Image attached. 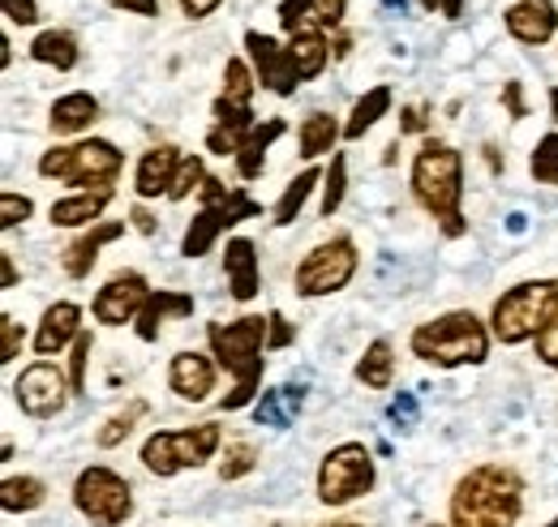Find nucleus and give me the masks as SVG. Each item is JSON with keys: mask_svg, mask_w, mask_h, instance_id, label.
I'll return each instance as SVG.
<instances>
[{"mask_svg": "<svg viewBox=\"0 0 558 527\" xmlns=\"http://www.w3.org/2000/svg\"><path fill=\"white\" fill-rule=\"evenodd\" d=\"M352 274H356L352 236H331V241H323L318 249L305 254V262L296 266V274H292V287H296V296L314 301V296H331V292L349 287Z\"/></svg>", "mask_w": 558, "mask_h": 527, "instance_id": "nucleus-9", "label": "nucleus"}, {"mask_svg": "<svg viewBox=\"0 0 558 527\" xmlns=\"http://www.w3.org/2000/svg\"><path fill=\"white\" fill-rule=\"evenodd\" d=\"M99 121V99L95 95H86V90H73V95H61L57 103H52V133L57 137H70V133H82L90 130Z\"/></svg>", "mask_w": 558, "mask_h": 527, "instance_id": "nucleus-24", "label": "nucleus"}, {"mask_svg": "<svg viewBox=\"0 0 558 527\" xmlns=\"http://www.w3.org/2000/svg\"><path fill=\"white\" fill-rule=\"evenodd\" d=\"M434 527H438V524H434Z\"/></svg>", "mask_w": 558, "mask_h": 527, "instance_id": "nucleus-62", "label": "nucleus"}, {"mask_svg": "<svg viewBox=\"0 0 558 527\" xmlns=\"http://www.w3.org/2000/svg\"><path fill=\"white\" fill-rule=\"evenodd\" d=\"M73 506L90 519L95 527H121L134 515V489L125 476H117L112 467L95 463L77 476L73 485Z\"/></svg>", "mask_w": 558, "mask_h": 527, "instance_id": "nucleus-8", "label": "nucleus"}, {"mask_svg": "<svg viewBox=\"0 0 558 527\" xmlns=\"http://www.w3.org/2000/svg\"><path fill=\"white\" fill-rule=\"evenodd\" d=\"M245 48H250V61H254V73H258V86H263V90H271L279 99L296 95L301 77H296L292 57H288L283 44H276V39L263 35V30H245Z\"/></svg>", "mask_w": 558, "mask_h": 527, "instance_id": "nucleus-14", "label": "nucleus"}, {"mask_svg": "<svg viewBox=\"0 0 558 527\" xmlns=\"http://www.w3.org/2000/svg\"><path fill=\"white\" fill-rule=\"evenodd\" d=\"M391 416H396V420H413V399L409 395L396 399V403H391Z\"/></svg>", "mask_w": 558, "mask_h": 527, "instance_id": "nucleus-53", "label": "nucleus"}, {"mask_svg": "<svg viewBox=\"0 0 558 527\" xmlns=\"http://www.w3.org/2000/svg\"><path fill=\"white\" fill-rule=\"evenodd\" d=\"M250 133H254V108L228 103V99L219 95V99H215V130L207 133L210 155H241V146H245Z\"/></svg>", "mask_w": 558, "mask_h": 527, "instance_id": "nucleus-16", "label": "nucleus"}, {"mask_svg": "<svg viewBox=\"0 0 558 527\" xmlns=\"http://www.w3.org/2000/svg\"><path fill=\"white\" fill-rule=\"evenodd\" d=\"M391 112V90L387 86H374V90H365L361 99H356V108H352L349 125H344V137L356 142V137H365V133L374 130L383 117Z\"/></svg>", "mask_w": 558, "mask_h": 527, "instance_id": "nucleus-30", "label": "nucleus"}, {"mask_svg": "<svg viewBox=\"0 0 558 527\" xmlns=\"http://www.w3.org/2000/svg\"><path fill=\"white\" fill-rule=\"evenodd\" d=\"M344 194H349V159L336 155L331 168H327V176H323V215H327V219L340 210Z\"/></svg>", "mask_w": 558, "mask_h": 527, "instance_id": "nucleus-37", "label": "nucleus"}, {"mask_svg": "<svg viewBox=\"0 0 558 527\" xmlns=\"http://www.w3.org/2000/svg\"><path fill=\"white\" fill-rule=\"evenodd\" d=\"M288 57H292L296 77L310 82V77H318V73L327 69V61H331V44H327V35H323L318 26H305V30H296V35L288 39Z\"/></svg>", "mask_w": 558, "mask_h": 527, "instance_id": "nucleus-23", "label": "nucleus"}, {"mask_svg": "<svg viewBox=\"0 0 558 527\" xmlns=\"http://www.w3.org/2000/svg\"><path fill=\"white\" fill-rule=\"evenodd\" d=\"M288 125L283 121H267V125H254V133L245 137V146H241V155H236V172H241V181H254V176H263V163H267V150H271V142L283 137Z\"/></svg>", "mask_w": 558, "mask_h": 527, "instance_id": "nucleus-26", "label": "nucleus"}, {"mask_svg": "<svg viewBox=\"0 0 558 527\" xmlns=\"http://www.w3.org/2000/svg\"><path fill=\"white\" fill-rule=\"evenodd\" d=\"M48 502V489H44V480H35V476H9L4 485H0V506H4V515H26V511H39Z\"/></svg>", "mask_w": 558, "mask_h": 527, "instance_id": "nucleus-31", "label": "nucleus"}, {"mask_svg": "<svg viewBox=\"0 0 558 527\" xmlns=\"http://www.w3.org/2000/svg\"><path fill=\"white\" fill-rule=\"evenodd\" d=\"M369 489H374V459L361 442L336 446L318 467V498L327 506H344V502L369 493Z\"/></svg>", "mask_w": 558, "mask_h": 527, "instance_id": "nucleus-10", "label": "nucleus"}, {"mask_svg": "<svg viewBox=\"0 0 558 527\" xmlns=\"http://www.w3.org/2000/svg\"><path fill=\"white\" fill-rule=\"evenodd\" d=\"M486 163L494 168V172H502V159H498V150H494V146H486Z\"/></svg>", "mask_w": 558, "mask_h": 527, "instance_id": "nucleus-57", "label": "nucleus"}, {"mask_svg": "<svg viewBox=\"0 0 558 527\" xmlns=\"http://www.w3.org/2000/svg\"><path fill=\"white\" fill-rule=\"evenodd\" d=\"M413 198L438 219L442 236H464L469 223L460 215V201H464V159L456 146L447 142H421L417 159H413Z\"/></svg>", "mask_w": 558, "mask_h": 527, "instance_id": "nucleus-3", "label": "nucleus"}, {"mask_svg": "<svg viewBox=\"0 0 558 527\" xmlns=\"http://www.w3.org/2000/svg\"><path fill=\"white\" fill-rule=\"evenodd\" d=\"M35 215V201L26 194H0V228H17Z\"/></svg>", "mask_w": 558, "mask_h": 527, "instance_id": "nucleus-42", "label": "nucleus"}, {"mask_svg": "<svg viewBox=\"0 0 558 527\" xmlns=\"http://www.w3.org/2000/svg\"><path fill=\"white\" fill-rule=\"evenodd\" d=\"M181 163H185V159H181V150H177V146H155V150H146V155H142V163H138V176H134L138 198L172 194Z\"/></svg>", "mask_w": 558, "mask_h": 527, "instance_id": "nucleus-19", "label": "nucleus"}, {"mask_svg": "<svg viewBox=\"0 0 558 527\" xmlns=\"http://www.w3.org/2000/svg\"><path fill=\"white\" fill-rule=\"evenodd\" d=\"M0 339H4V343H0V360H4V365L17 360V352H22V322H17L13 314L0 318Z\"/></svg>", "mask_w": 558, "mask_h": 527, "instance_id": "nucleus-44", "label": "nucleus"}, {"mask_svg": "<svg viewBox=\"0 0 558 527\" xmlns=\"http://www.w3.org/2000/svg\"><path fill=\"white\" fill-rule=\"evenodd\" d=\"M502 103H507L511 121H524V117H529V103H524V90H520V82H507V86H502Z\"/></svg>", "mask_w": 558, "mask_h": 527, "instance_id": "nucleus-46", "label": "nucleus"}, {"mask_svg": "<svg viewBox=\"0 0 558 527\" xmlns=\"http://www.w3.org/2000/svg\"><path fill=\"white\" fill-rule=\"evenodd\" d=\"M425 13H434V9H442V0H417Z\"/></svg>", "mask_w": 558, "mask_h": 527, "instance_id": "nucleus-59", "label": "nucleus"}, {"mask_svg": "<svg viewBox=\"0 0 558 527\" xmlns=\"http://www.w3.org/2000/svg\"><path fill=\"white\" fill-rule=\"evenodd\" d=\"M340 133H344V130L336 125V117H327V112H310V117L301 121V130H296V142H301V155H305V159H318V155L336 150Z\"/></svg>", "mask_w": 558, "mask_h": 527, "instance_id": "nucleus-29", "label": "nucleus"}, {"mask_svg": "<svg viewBox=\"0 0 558 527\" xmlns=\"http://www.w3.org/2000/svg\"><path fill=\"white\" fill-rule=\"evenodd\" d=\"M142 416H146V403H142V399H134V403H130L125 412H117V416H112V420H108V425H104V429L95 433V442H99L104 451L121 446V442H125V438L134 433V425H138Z\"/></svg>", "mask_w": 558, "mask_h": 527, "instance_id": "nucleus-35", "label": "nucleus"}, {"mask_svg": "<svg viewBox=\"0 0 558 527\" xmlns=\"http://www.w3.org/2000/svg\"><path fill=\"white\" fill-rule=\"evenodd\" d=\"M550 527H558V519H550Z\"/></svg>", "mask_w": 558, "mask_h": 527, "instance_id": "nucleus-61", "label": "nucleus"}, {"mask_svg": "<svg viewBox=\"0 0 558 527\" xmlns=\"http://www.w3.org/2000/svg\"><path fill=\"white\" fill-rule=\"evenodd\" d=\"M0 9H4V17L13 26H35L39 22V4L35 0H0Z\"/></svg>", "mask_w": 558, "mask_h": 527, "instance_id": "nucleus-45", "label": "nucleus"}, {"mask_svg": "<svg viewBox=\"0 0 558 527\" xmlns=\"http://www.w3.org/2000/svg\"><path fill=\"white\" fill-rule=\"evenodd\" d=\"M529 172L537 185H558V133H546L533 155H529Z\"/></svg>", "mask_w": 558, "mask_h": 527, "instance_id": "nucleus-36", "label": "nucleus"}, {"mask_svg": "<svg viewBox=\"0 0 558 527\" xmlns=\"http://www.w3.org/2000/svg\"><path fill=\"white\" fill-rule=\"evenodd\" d=\"M429 130V117H425V108L413 103V108H404V121H400V133H425Z\"/></svg>", "mask_w": 558, "mask_h": 527, "instance_id": "nucleus-49", "label": "nucleus"}, {"mask_svg": "<svg viewBox=\"0 0 558 527\" xmlns=\"http://www.w3.org/2000/svg\"><path fill=\"white\" fill-rule=\"evenodd\" d=\"M323 527H361V524H349V519H344V524H323Z\"/></svg>", "mask_w": 558, "mask_h": 527, "instance_id": "nucleus-60", "label": "nucleus"}, {"mask_svg": "<svg viewBox=\"0 0 558 527\" xmlns=\"http://www.w3.org/2000/svg\"><path fill=\"white\" fill-rule=\"evenodd\" d=\"M73 395L70 373H61L52 360H35L22 369V378L13 382V399L31 420H52L65 412V403Z\"/></svg>", "mask_w": 558, "mask_h": 527, "instance_id": "nucleus-11", "label": "nucleus"}, {"mask_svg": "<svg viewBox=\"0 0 558 527\" xmlns=\"http://www.w3.org/2000/svg\"><path fill=\"white\" fill-rule=\"evenodd\" d=\"M168 318H194V296H190V292H172V287L150 292L146 305H142V314H138L142 343H155Z\"/></svg>", "mask_w": 558, "mask_h": 527, "instance_id": "nucleus-20", "label": "nucleus"}, {"mask_svg": "<svg viewBox=\"0 0 558 527\" xmlns=\"http://www.w3.org/2000/svg\"><path fill=\"white\" fill-rule=\"evenodd\" d=\"M301 391L296 387H279V391H267V395L254 403V416H258V425H276V429H283V425H292V416L301 412Z\"/></svg>", "mask_w": 558, "mask_h": 527, "instance_id": "nucleus-33", "label": "nucleus"}, {"mask_svg": "<svg viewBox=\"0 0 558 527\" xmlns=\"http://www.w3.org/2000/svg\"><path fill=\"white\" fill-rule=\"evenodd\" d=\"M168 387L185 403H203L215 391V365L203 352H177L168 365Z\"/></svg>", "mask_w": 558, "mask_h": 527, "instance_id": "nucleus-17", "label": "nucleus"}, {"mask_svg": "<svg viewBox=\"0 0 558 527\" xmlns=\"http://www.w3.org/2000/svg\"><path fill=\"white\" fill-rule=\"evenodd\" d=\"M267 322H271L267 347H271V352H276V347H288V343H292V327L283 322V314H267Z\"/></svg>", "mask_w": 558, "mask_h": 527, "instance_id": "nucleus-48", "label": "nucleus"}, {"mask_svg": "<svg viewBox=\"0 0 558 527\" xmlns=\"http://www.w3.org/2000/svg\"><path fill=\"white\" fill-rule=\"evenodd\" d=\"M31 57L39 61V65H52L61 69V73H70L77 61H82V48H77V39H73L70 30H44L35 44H31Z\"/></svg>", "mask_w": 558, "mask_h": 527, "instance_id": "nucleus-27", "label": "nucleus"}, {"mask_svg": "<svg viewBox=\"0 0 558 527\" xmlns=\"http://www.w3.org/2000/svg\"><path fill=\"white\" fill-rule=\"evenodd\" d=\"M267 334H271V322L258 318V314H245L236 322H210L207 327V343L210 352L219 356V365L236 378V391L223 395V412H241L258 399V387H263V369H267Z\"/></svg>", "mask_w": 558, "mask_h": 527, "instance_id": "nucleus-2", "label": "nucleus"}, {"mask_svg": "<svg viewBox=\"0 0 558 527\" xmlns=\"http://www.w3.org/2000/svg\"><path fill=\"white\" fill-rule=\"evenodd\" d=\"M258 215H263V206L250 198V194H241V189L219 201H207V206L198 210V219L190 223V232H185V241H181V254H185V258H203L228 228H236V223H245V219H258Z\"/></svg>", "mask_w": 558, "mask_h": 527, "instance_id": "nucleus-12", "label": "nucleus"}, {"mask_svg": "<svg viewBox=\"0 0 558 527\" xmlns=\"http://www.w3.org/2000/svg\"><path fill=\"white\" fill-rule=\"evenodd\" d=\"M223 270H228V287H232V301H254L258 296V254H254V241L245 236H232L228 249H223Z\"/></svg>", "mask_w": 558, "mask_h": 527, "instance_id": "nucleus-22", "label": "nucleus"}, {"mask_svg": "<svg viewBox=\"0 0 558 527\" xmlns=\"http://www.w3.org/2000/svg\"><path fill=\"white\" fill-rule=\"evenodd\" d=\"M502 22H507V35H511L515 44L542 48V44H550V39H555L558 4L555 0H515V4L502 13Z\"/></svg>", "mask_w": 558, "mask_h": 527, "instance_id": "nucleus-15", "label": "nucleus"}, {"mask_svg": "<svg viewBox=\"0 0 558 527\" xmlns=\"http://www.w3.org/2000/svg\"><path fill=\"white\" fill-rule=\"evenodd\" d=\"M558 322V279H529V283H515L511 292H502L489 309V327L494 334L515 347V343H529L537 339L542 330H550Z\"/></svg>", "mask_w": 558, "mask_h": 527, "instance_id": "nucleus-5", "label": "nucleus"}, {"mask_svg": "<svg viewBox=\"0 0 558 527\" xmlns=\"http://www.w3.org/2000/svg\"><path fill=\"white\" fill-rule=\"evenodd\" d=\"M146 296H150L146 274H142V270H121V274H112V279L95 292L90 314H95V322H104V327H125V322H138Z\"/></svg>", "mask_w": 558, "mask_h": 527, "instance_id": "nucleus-13", "label": "nucleus"}, {"mask_svg": "<svg viewBox=\"0 0 558 527\" xmlns=\"http://www.w3.org/2000/svg\"><path fill=\"white\" fill-rule=\"evenodd\" d=\"M219 442H223V429L210 420L194 429H163L142 442V467L150 476H177L185 467H203L207 459H215Z\"/></svg>", "mask_w": 558, "mask_h": 527, "instance_id": "nucleus-7", "label": "nucleus"}, {"mask_svg": "<svg viewBox=\"0 0 558 527\" xmlns=\"http://www.w3.org/2000/svg\"><path fill=\"white\" fill-rule=\"evenodd\" d=\"M413 356H421L425 365H438V369H460V365H482L489 356V334L482 327L477 314L469 309H456V314H442L434 322L413 330Z\"/></svg>", "mask_w": 558, "mask_h": 527, "instance_id": "nucleus-4", "label": "nucleus"}, {"mask_svg": "<svg viewBox=\"0 0 558 527\" xmlns=\"http://www.w3.org/2000/svg\"><path fill=\"white\" fill-rule=\"evenodd\" d=\"M121 168H125V150H117L104 137L44 150V159H39V176L61 181V185H77V189H112Z\"/></svg>", "mask_w": 558, "mask_h": 527, "instance_id": "nucleus-6", "label": "nucleus"}, {"mask_svg": "<svg viewBox=\"0 0 558 527\" xmlns=\"http://www.w3.org/2000/svg\"><path fill=\"white\" fill-rule=\"evenodd\" d=\"M219 4H223V0H181V13L198 22V17H210V13L219 9Z\"/></svg>", "mask_w": 558, "mask_h": 527, "instance_id": "nucleus-51", "label": "nucleus"}, {"mask_svg": "<svg viewBox=\"0 0 558 527\" xmlns=\"http://www.w3.org/2000/svg\"><path fill=\"white\" fill-rule=\"evenodd\" d=\"M121 236H125V223H95L90 232H82L70 249L61 254L65 274H70V279H86V274H90V266L99 262V249H104V245H112V241H121Z\"/></svg>", "mask_w": 558, "mask_h": 527, "instance_id": "nucleus-21", "label": "nucleus"}, {"mask_svg": "<svg viewBox=\"0 0 558 527\" xmlns=\"http://www.w3.org/2000/svg\"><path fill=\"white\" fill-rule=\"evenodd\" d=\"M130 219H134V228H138L142 236H155V219H150L142 206H134V210H130Z\"/></svg>", "mask_w": 558, "mask_h": 527, "instance_id": "nucleus-52", "label": "nucleus"}, {"mask_svg": "<svg viewBox=\"0 0 558 527\" xmlns=\"http://www.w3.org/2000/svg\"><path fill=\"white\" fill-rule=\"evenodd\" d=\"M537 356H542L550 369H558V322L550 330H542V334H537Z\"/></svg>", "mask_w": 558, "mask_h": 527, "instance_id": "nucleus-47", "label": "nucleus"}, {"mask_svg": "<svg viewBox=\"0 0 558 527\" xmlns=\"http://www.w3.org/2000/svg\"><path fill=\"white\" fill-rule=\"evenodd\" d=\"M438 13H442V17H451V22H456V17H460V13H464V0H442V9H438Z\"/></svg>", "mask_w": 558, "mask_h": 527, "instance_id": "nucleus-55", "label": "nucleus"}, {"mask_svg": "<svg viewBox=\"0 0 558 527\" xmlns=\"http://www.w3.org/2000/svg\"><path fill=\"white\" fill-rule=\"evenodd\" d=\"M121 13H138V17H155L159 13V0H112Z\"/></svg>", "mask_w": 558, "mask_h": 527, "instance_id": "nucleus-50", "label": "nucleus"}, {"mask_svg": "<svg viewBox=\"0 0 558 527\" xmlns=\"http://www.w3.org/2000/svg\"><path fill=\"white\" fill-rule=\"evenodd\" d=\"M90 347H95V339L82 330L77 339H73V356H70V382L73 391H86V365H90Z\"/></svg>", "mask_w": 558, "mask_h": 527, "instance_id": "nucleus-41", "label": "nucleus"}, {"mask_svg": "<svg viewBox=\"0 0 558 527\" xmlns=\"http://www.w3.org/2000/svg\"><path fill=\"white\" fill-rule=\"evenodd\" d=\"M520 511H524V480L502 463L473 467L469 476H460L451 493L456 527H515Z\"/></svg>", "mask_w": 558, "mask_h": 527, "instance_id": "nucleus-1", "label": "nucleus"}, {"mask_svg": "<svg viewBox=\"0 0 558 527\" xmlns=\"http://www.w3.org/2000/svg\"><path fill=\"white\" fill-rule=\"evenodd\" d=\"M77 334H82V309L73 301H57V305L44 309V322L35 330V352L39 356H57V352L70 347Z\"/></svg>", "mask_w": 558, "mask_h": 527, "instance_id": "nucleus-18", "label": "nucleus"}, {"mask_svg": "<svg viewBox=\"0 0 558 527\" xmlns=\"http://www.w3.org/2000/svg\"><path fill=\"white\" fill-rule=\"evenodd\" d=\"M207 185V168H203V159L198 155H190L185 163H181V172H177V185H172V194L168 198L172 201H185L194 189H203Z\"/></svg>", "mask_w": 558, "mask_h": 527, "instance_id": "nucleus-39", "label": "nucleus"}, {"mask_svg": "<svg viewBox=\"0 0 558 527\" xmlns=\"http://www.w3.org/2000/svg\"><path fill=\"white\" fill-rule=\"evenodd\" d=\"M550 121H558V86L550 90Z\"/></svg>", "mask_w": 558, "mask_h": 527, "instance_id": "nucleus-58", "label": "nucleus"}, {"mask_svg": "<svg viewBox=\"0 0 558 527\" xmlns=\"http://www.w3.org/2000/svg\"><path fill=\"white\" fill-rule=\"evenodd\" d=\"M254 467H258V451H254L250 442H232L223 463H219V480H241V476L254 471Z\"/></svg>", "mask_w": 558, "mask_h": 527, "instance_id": "nucleus-38", "label": "nucleus"}, {"mask_svg": "<svg viewBox=\"0 0 558 527\" xmlns=\"http://www.w3.org/2000/svg\"><path fill=\"white\" fill-rule=\"evenodd\" d=\"M344 9H349V0H314V26L318 30H336L340 22H344Z\"/></svg>", "mask_w": 558, "mask_h": 527, "instance_id": "nucleus-43", "label": "nucleus"}, {"mask_svg": "<svg viewBox=\"0 0 558 527\" xmlns=\"http://www.w3.org/2000/svg\"><path fill=\"white\" fill-rule=\"evenodd\" d=\"M352 52V39L349 35H340V39H336V57H349Z\"/></svg>", "mask_w": 558, "mask_h": 527, "instance_id": "nucleus-56", "label": "nucleus"}, {"mask_svg": "<svg viewBox=\"0 0 558 527\" xmlns=\"http://www.w3.org/2000/svg\"><path fill=\"white\" fill-rule=\"evenodd\" d=\"M0 266H4V287H17V266L9 254H0Z\"/></svg>", "mask_w": 558, "mask_h": 527, "instance_id": "nucleus-54", "label": "nucleus"}, {"mask_svg": "<svg viewBox=\"0 0 558 527\" xmlns=\"http://www.w3.org/2000/svg\"><path fill=\"white\" fill-rule=\"evenodd\" d=\"M112 201V189H82L73 198L52 201V223L57 228H86L104 215V206Z\"/></svg>", "mask_w": 558, "mask_h": 527, "instance_id": "nucleus-25", "label": "nucleus"}, {"mask_svg": "<svg viewBox=\"0 0 558 527\" xmlns=\"http://www.w3.org/2000/svg\"><path fill=\"white\" fill-rule=\"evenodd\" d=\"M396 378V356H391V343L387 339H374L365 347V356L356 360V382L369 387V391H387Z\"/></svg>", "mask_w": 558, "mask_h": 527, "instance_id": "nucleus-28", "label": "nucleus"}, {"mask_svg": "<svg viewBox=\"0 0 558 527\" xmlns=\"http://www.w3.org/2000/svg\"><path fill=\"white\" fill-rule=\"evenodd\" d=\"M310 17H314V0H279V26H283L288 35L305 30Z\"/></svg>", "mask_w": 558, "mask_h": 527, "instance_id": "nucleus-40", "label": "nucleus"}, {"mask_svg": "<svg viewBox=\"0 0 558 527\" xmlns=\"http://www.w3.org/2000/svg\"><path fill=\"white\" fill-rule=\"evenodd\" d=\"M323 176H327V172H318V168H305L301 176H292V181H288V189L279 194V201H276V219H271V223H276V228H288V223H292V219L301 215V206L310 201V194H314V185H318Z\"/></svg>", "mask_w": 558, "mask_h": 527, "instance_id": "nucleus-32", "label": "nucleus"}, {"mask_svg": "<svg viewBox=\"0 0 558 527\" xmlns=\"http://www.w3.org/2000/svg\"><path fill=\"white\" fill-rule=\"evenodd\" d=\"M254 86H258V73L245 65V61H228L223 65V99L228 103H241V108H250V99H254Z\"/></svg>", "mask_w": 558, "mask_h": 527, "instance_id": "nucleus-34", "label": "nucleus"}]
</instances>
